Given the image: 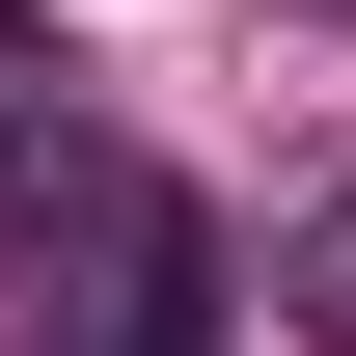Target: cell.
Masks as SVG:
<instances>
[{"mask_svg": "<svg viewBox=\"0 0 356 356\" xmlns=\"http://www.w3.org/2000/svg\"><path fill=\"white\" fill-rule=\"evenodd\" d=\"M83 220H110V356H220L247 274H220V220H192V192H83Z\"/></svg>", "mask_w": 356, "mask_h": 356, "instance_id": "obj_1", "label": "cell"}, {"mask_svg": "<svg viewBox=\"0 0 356 356\" xmlns=\"http://www.w3.org/2000/svg\"><path fill=\"white\" fill-rule=\"evenodd\" d=\"M55 192H110V165H83V55L0 28V220H55Z\"/></svg>", "mask_w": 356, "mask_h": 356, "instance_id": "obj_2", "label": "cell"}, {"mask_svg": "<svg viewBox=\"0 0 356 356\" xmlns=\"http://www.w3.org/2000/svg\"><path fill=\"white\" fill-rule=\"evenodd\" d=\"M274 329H329V356H356V192H302V220H274Z\"/></svg>", "mask_w": 356, "mask_h": 356, "instance_id": "obj_3", "label": "cell"}]
</instances>
